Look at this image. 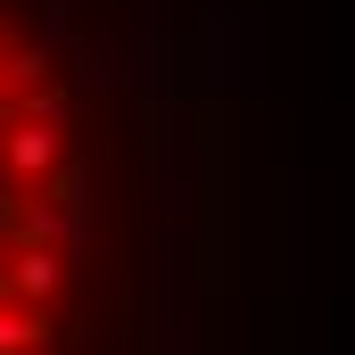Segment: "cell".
I'll return each instance as SVG.
<instances>
[{
    "label": "cell",
    "mask_w": 355,
    "mask_h": 355,
    "mask_svg": "<svg viewBox=\"0 0 355 355\" xmlns=\"http://www.w3.org/2000/svg\"><path fill=\"white\" fill-rule=\"evenodd\" d=\"M149 141L116 0H0V355H91L116 331Z\"/></svg>",
    "instance_id": "cell-1"
}]
</instances>
